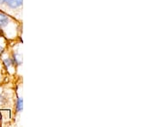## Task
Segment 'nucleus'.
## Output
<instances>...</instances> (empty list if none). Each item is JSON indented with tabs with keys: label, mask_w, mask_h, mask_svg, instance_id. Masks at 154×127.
<instances>
[{
	"label": "nucleus",
	"mask_w": 154,
	"mask_h": 127,
	"mask_svg": "<svg viewBox=\"0 0 154 127\" xmlns=\"http://www.w3.org/2000/svg\"><path fill=\"white\" fill-rule=\"evenodd\" d=\"M2 60H3L5 66L7 68V70L9 71L12 73L16 71V63H15L13 57L10 53L4 51L2 52Z\"/></svg>",
	"instance_id": "obj_1"
},
{
	"label": "nucleus",
	"mask_w": 154,
	"mask_h": 127,
	"mask_svg": "<svg viewBox=\"0 0 154 127\" xmlns=\"http://www.w3.org/2000/svg\"><path fill=\"white\" fill-rule=\"evenodd\" d=\"M0 33H1V29H0Z\"/></svg>",
	"instance_id": "obj_6"
},
{
	"label": "nucleus",
	"mask_w": 154,
	"mask_h": 127,
	"mask_svg": "<svg viewBox=\"0 0 154 127\" xmlns=\"http://www.w3.org/2000/svg\"><path fill=\"white\" fill-rule=\"evenodd\" d=\"M6 46V40L4 38V36H0V55L2 54V52L5 51Z\"/></svg>",
	"instance_id": "obj_4"
},
{
	"label": "nucleus",
	"mask_w": 154,
	"mask_h": 127,
	"mask_svg": "<svg viewBox=\"0 0 154 127\" xmlns=\"http://www.w3.org/2000/svg\"><path fill=\"white\" fill-rule=\"evenodd\" d=\"M16 110L18 113H20L22 111V97L17 96V102H16Z\"/></svg>",
	"instance_id": "obj_3"
},
{
	"label": "nucleus",
	"mask_w": 154,
	"mask_h": 127,
	"mask_svg": "<svg viewBox=\"0 0 154 127\" xmlns=\"http://www.w3.org/2000/svg\"><path fill=\"white\" fill-rule=\"evenodd\" d=\"M5 5L11 11H16L22 8V0H5Z\"/></svg>",
	"instance_id": "obj_2"
},
{
	"label": "nucleus",
	"mask_w": 154,
	"mask_h": 127,
	"mask_svg": "<svg viewBox=\"0 0 154 127\" xmlns=\"http://www.w3.org/2000/svg\"><path fill=\"white\" fill-rule=\"evenodd\" d=\"M5 0H0V7L5 5Z\"/></svg>",
	"instance_id": "obj_5"
}]
</instances>
